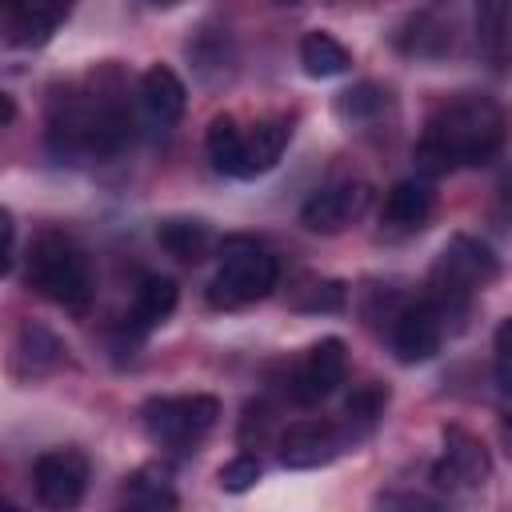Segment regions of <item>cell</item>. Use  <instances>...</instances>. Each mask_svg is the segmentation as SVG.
Here are the masks:
<instances>
[{
  "label": "cell",
  "instance_id": "obj_7",
  "mask_svg": "<svg viewBox=\"0 0 512 512\" xmlns=\"http://www.w3.org/2000/svg\"><path fill=\"white\" fill-rule=\"evenodd\" d=\"M444 332H448V320H444V312L428 296L412 300V304H400L388 316V344H392L400 364L432 360L440 352V344H444Z\"/></svg>",
  "mask_w": 512,
  "mask_h": 512
},
{
  "label": "cell",
  "instance_id": "obj_16",
  "mask_svg": "<svg viewBox=\"0 0 512 512\" xmlns=\"http://www.w3.org/2000/svg\"><path fill=\"white\" fill-rule=\"evenodd\" d=\"M204 148H208V160H212L216 172L236 176V180H252L248 176V128H240L236 116H228V112L212 116Z\"/></svg>",
  "mask_w": 512,
  "mask_h": 512
},
{
  "label": "cell",
  "instance_id": "obj_5",
  "mask_svg": "<svg viewBox=\"0 0 512 512\" xmlns=\"http://www.w3.org/2000/svg\"><path fill=\"white\" fill-rule=\"evenodd\" d=\"M280 280V264L268 248H260L256 240L232 236L220 248V268L208 284V304L212 308H244L264 300Z\"/></svg>",
  "mask_w": 512,
  "mask_h": 512
},
{
  "label": "cell",
  "instance_id": "obj_23",
  "mask_svg": "<svg viewBox=\"0 0 512 512\" xmlns=\"http://www.w3.org/2000/svg\"><path fill=\"white\" fill-rule=\"evenodd\" d=\"M332 108H336V116L344 124H368V120H376L388 108V92L380 84H372V80H360V84L344 88Z\"/></svg>",
  "mask_w": 512,
  "mask_h": 512
},
{
  "label": "cell",
  "instance_id": "obj_22",
  "mask_svg": "<svg viewBox=\"0 0 512 512\" xmlns=\"http://www.w3.org/2000/svg\"><path fill=\"white\" fill-rule=\"evenodd\" d=\"M64 356V344L44 328V324H24L16 336V368L28 376H40L48 368H56Z\"/></svg>",
  "mask_w": 512,
  "mask_h": 512
},
{
  "label": "cell",
  "instance_id": "obj_17",
  "mask_svg": "<svg viewBox=\"0 0 512 512\" xmlns=\"http://www.w3.org/2000/svg\"><path fill=\"white\" fill-rule=\"evenodd\" d=\"M176 300H180L176 280H168V276H144L140 288H136V296H132V308H128V328L136 336L160 328L176 312Z\"/></svg>",
  "mask_w": 512,
  "mask_h": 512
},
{
  "label": "cell",
  "instance_id": "obj_30",
  "mask_svg": "<svg viewBox=\"0 0 512 512\" xmlns=\"http://www.w3.org/2000/svg\"><path fill=\"white\" fill-rule=\"evenodd\" d=\"M0 228H4V272H12V264H16V220H12L8 208L0 212Z\"/></svg>",
  "mask_w": 512,
  "mask_h": 512
},
{
  "label": "cell",
  "instance_id": "obj_21",
  "mask_svg": "<svg viewBox=\"0 0 512 512\" xmlns=\"http://www.w3.org/2000/svg\"><path fill=\"white\" fill-rule=\"evenodd\" d=\"M352 64V52L332 36V32H308L300 40V68L312 76V80H328V76H340L348 72Z\"/></svg>",
  "mask_w": 512,
  "mask_h": 512
},
{
  "label": "cell",
  "instance_id": "obj_9",
  "mask_svg": "<svg viewBox=\"0 0 512 512\" xmlns=\"http://www.w3.org/2000/svg\"><path fill=\"white\" fill-rule=\"evenodd\" d=\"M368 196H372V192H368L364 180H332V184L316 188V192L304 200L300 224H304L308 232L332 236V232H340V228H348L352 220L364 216Z\"/></svg>",
  "mask_w": 512,
  "mask_h": 512
},
{
  "label": "cell",
  "instance_id": "obj_14",
  "mask_svg": "<svg viewBox=\"0 0 512 512\" xmlns=\"http://www.w3.org/2000/svg\"><path fill=\"white\" fill-rule=\"evenodd\" d=\"M432 212H436V192L428 180H396L384 196L380 224L392 236H412L432 220Z\"/></svg>",
  "mask_w": 512,
  "mask_h": 512
},
{
  "label": "cell",
  "instance_id": "obj_20",
  "mask_svg": "<svg viewBox=\"0 0 512 512\" xmlns=\"http://www.w3.org/2000/svg\"><path fill=\"white\" fill-rule=\"evenodd\" d=\"M292 140V116H264L248 128V176H260L276 168Z\"/></svg>",
  "mask_w": 512,
  "mask_h": 512
},
{
  "label": "cell",
  "instance_id": "obj_26",
  "mask_svg": "<svg viewBox=\"0 0 512 512\" xmlns=\"http://www.w3.org/2000/svg\"><path fill=\"white\" fill-rule=\"evenodd\" d=\"M292 304L300 312H336V308H344V284L340 280H312L308 288H300V296Z\"/></svg>",
  "mask_w": 512,
  "mask_h": 512
},
{
  "label": "cell",
  "instance_id": "obj_4",
  "mask_svg": "<svg viewBox=\"0 0 512 512\" xmlns=\"http://www.w3.org/2000/svg\"><path fill=\"white\" fill-rule=\"evenodd\" d=\"M500 276V264L492 256V248L476 236H452L436 264H432V276H428V300L444 312V320H456L464 316L468 308V296L484 284H492Z\"/></svg>",
  "mask_w": 512,
  "mask_h": 512
},
{
  "label": "cell",
  "instance_id": "obj_29",
  "mask_svg": "<svg viewBox=\"0 0 512 512\" xmlns=\"http://www.w3.org/2000/svg\"><path fill=\"white\" fill-rule=\"evenodd\" d=\"M268 424H272L268 404H248V408H244V424H240V444H248L252 432H256V444H260V440L268 436Z\"/></svg>",
  "mask_w": 512,
  "mask_h": 512
},
{
  "label": "cell",
  "instance_id": "obj_32",
  "mask_svg": "<svg viewBox=\"0 0 512 512\" xmlns=\"http://www.w3.org/2000/svg\"><path fill=\"white\" fill-rule=\"evenodd\" d=\"M500 436H504V452L512 456V412L504 416V428H500Z\"/></svg>",
  "mask_w": 512,
  "mask_h": 512
},
{
  "label": "cell",
  "instance_id": "obj_2",
  "mask_svg": "<svg viewBox=\"0 0 512 512\" xmlns=\"http://www.w3.org/2000/svg\"><path fill=\"white\" fill-rule=\"evenodd\" d=\"M508 144V112L500 100L484 92H460L444 100L416 144V168L424 176H440L452 168H480L496 160Z\"/></svg>",
  "mask_w": 512,
  "mask_h": 512
},
{
  "label": "cell",
  "instance_id": "obj_1",
  "mask_svg": "<svg viewBox=\"0 0 512 512\" xmlns=\"http://www.w3.org/2000/svg\"><path fill=\"white\" fill-rule=\"evenodd\" d=\"M132 140L128 84L116 64L88 72L84 84H56L48 96V144L64 160H108Z\"/></svg>",
  "mask_w": 512,
  "mask_h": 512
},
{
  "label": "cell",
  "instance_id": "obj_27",
  "mask_svg": "<svg viewBox=\"0 0 512 512\" xmlns=\"http://www.w3.org/2000/svg\"><path fill=\"white\" fill-rule=\"evenodd\" d=\"M492 372H496L500 396L512 400V316H504L496 336H492Z\"/></svg>",
  "mask_w": 512,
  "mask_h": 512
},
{
  "label": "cell",
  "instance_id": "obj_3",
  "mask_svg": "<svg viewBox=\"0 0 512 512\" xmlns=\"http://www.w3.org/2000/svg\"><path fill=\"white\" fill-rule=\"evenodd\" d=\"M28 288L68 312H84L92 300V264L84 248L64 232H40L28 248Z\"/></svg>",
  "mask_w": 512,
  "mask_h": 512
},
{
  "label": "cell",
  "instance_id": "obj_25",
  "mask_svg": "<svg viewBox=\"0 0 512 512\" xmlns=\"http://www.w3.org/2000/svg\"><path fill=\"white\" fill-rule=\"evenodd\" d=\"M396 44H400V52H408V56H436V52H444L448 32H444V24H436L428 12H420V16L408 20L404 32H396Z\"/></svg>",
  "mask_w": 512,
  "mask_h": 512
},
{
  "label": "cell",
  "instance_id": "obj_10",
  "mask_svg": "<svg viewBox=\"0 0 512 512\" xmlns=\"http://www.w3.org/2000/svg\"><path fill=\"white\" fill-rule=\"evenodd\" d=\"M488 472H492L488 448L464 428H444V452L432 464V484L444 492H468V488H480Z\"/></svg>",
  "mask_w": 512,
  "mask_h": 512
},
{
  "label": "cell",
  "instance_id": "obj_8",
  "mask_svg": "<svg viewBox=\"0 0 512 512\" xmlns=\"http://www.w3.org/2000/svg\"><path fill=\"white\" fill-rule=\"evenodd\" d=\"M88 476H92V464L80 448H48L32 464L36 500L44 508H76L88 492Z\"/></svg>",
  "mask_w": 512,
  "mask_h": 512
},
{
  "label": "cell",
  "instance_id": "obj_31",
  "mask_svg": "<svg viewBox=\"0 0 512 512\" xmlns=\"http://www.w3.org/2000/svg\"><path fill=\"white\" fill-rule=\"evenodd\" d=\"M0 104H4V128H8V124L16 120V104H12V96H8V92L0 96Z\"/></svg>",
  "mask_w": 512,
  "mask_h": 512
},
{
  "label": "cell",
  "instance_id": "obj_19",
  "mask_svg": "<svg viewBox=\"0 0 512 512\" xmlns=\"http://www.w3.org/2000/svg\"><path fill=\"white\" fill-rule=\"evenodd\" d=\"M384 408H388V388H384V384H376V380L356 384L352 396H348V404H344V428H340V432H344V444H348V440H352V444L368 440V436L376 432Z\"/></svg>",
  "mask_w": 512,
  "mask_h": 512
},
{
  "label": "cell",
  "instance_id": "obj_28",
  "mask_svg": "<svg viewBox=\"0 0 512 512\" xmlns=\"http://www.w3.org/2000/svg\"><path fill=\"white\" fill-rule=\"evenodd\" d=\"M220 488L224 492H248L256 480H260V460L252 456V452H240V456H232L224 468H220Z\"/></svg>",
  "mask_w": 512,
  "mask_h": 512
},
{
  "label": "cell",
  "instance_id": "obj_12",
  "mask_svg": "<svg viewBox=\"0 0 512 512\" xmlns=\"http://www.w3.org/2000/svg\"><path fill=\"white\" fill-rule=\"evenodd\" d=\"M344 448V432L336 424H324V420H296L284 428L280 444H276V456L284 468L292 472H308V468H324L340 456Z\"/></svg>",
  "mask_w": 512,
  "mask_h": 512
},
{
  "label": "cell",
  "instance_id": "obj_24",
  "mask_svg": "<svg viewBox=\"0 0 512 512\" xmlns=\"http://www.w3.org/2000/svg\"><path fill=\"white\" fill-rule=\"evenodd\" d=\"M124 500L136 508H176V496L168 488V468L148 464V468L132 472L124 484Z\"/></svg>",
  "mask_w": 512,
  "mask_h": 512
},
{
  "label": "cell",
  "instance_id": "obj_11",
  "mask_svg": "<svg viewBox=\"0 0 512 512\" xmlns=\"http://www.w3.org/2000/svg\"><path fill=\"white\" fill-rule=\"evenodd\" d=\"M348 376V352H344V340L336 336H324L316 340L304 360L296 364V376H292V396L296 404H320L328 400Z\"/></svg>",
  "mask_w": 512,
  "mask_h": 512
},
{
  "label": "cell",
  "instance_id": "obj_13",
  "mask_svg": "<svg viewBox=\"0 0 512 512\" xmlns=\"http://www.w3.org/2000/svg\"><path fill=\"white\" fill-rule=\"evenodd\" d=\"M76 0H4V40L12 48H40L72 16Z\"/></svg>",
  "mask_w": 512,
  "mask_h": 512
},
{
  "label": "cell",
  "instance_id": "obj_34",
  "mask_svg": "<svg viewBox=\"0 0 512 512\" xmlns=\"http://www.w3.org/2000/svg\"><path fill=\"white\" fill-rule=\"evenodd\" d=\"M152 4H176V0H152Z\"/></svg>",
  "mask_w": 512,
  "mask_h": 512
},
{
  "label": "cell",
  "instance_id": "obj_15",
  "mask_svg": "<svg viewBox=\"0 0 512 512\" xmlns=\"http://www.w3.org/2000/svg\"><path fill=\"white\" fill-rule=\"evenodd\" d=\"M136 96H140V108H144V116L152 120V124H176L180 116H184V104H188V88H184V80L168 68V64H152L144 76H140V84H136Z\"/></svg>",
  "mask_w": 512,
  "mask_h": 512
},
{
  "label": "cell",
  "instance_id": "obj_6",
  "mask_svg": "<svg viewBox=\"0 0 512 512\" xmlns=\"http://www.w3.org/2000/svg\"><path fill=\"white\" fill-rule=\"evenodd\" d=\"M220 420L216 396L192 392V396H152L140 408V424L152 444L172 452H192Z\"/></svg>",
  "mask_w": 512,
  "mask_h": 512
},
{
  "label": "cell",
  "instance_id": "obj_18",
  "mask_svg": "<svg viewBox=\"0 0 512 512\" xmlns=\"http://www.w3.org/2000/svg\"><path fill=\"white\" fill-rule=\"evenodd\" d=\"M156 244H160L168 256H176V260H184V264H196V260L208 256L212 232H208V224L196 220V216H168V220L156 224Z\"/></svg>",
  "mask_w": 512,
  "mask_h": 512
},
{
  "label": "cell",
  "instance_id": "obj_33",
  "mask_svg": "<svg viewBox=\"0 0 512 512\" xmlns=\"http://www.w3.org/2000/svg\"><path fill=\"white\" fill-rule=\"evenodd\" d=\"M504 196H508V200H512V172H508V176H504Z\"/></svg>",
  "mask_w": 512,
  "mask_h": 512
}]
</instances>
